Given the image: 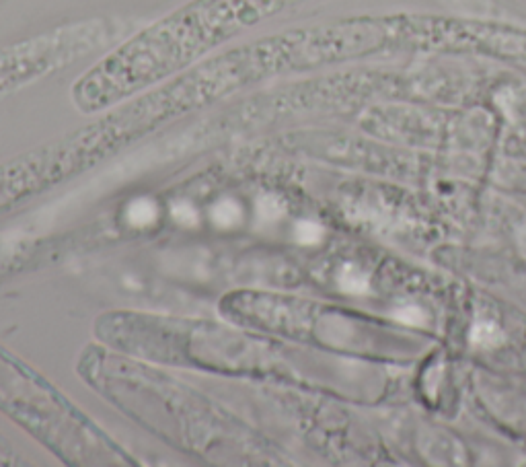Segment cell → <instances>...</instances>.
Segmentation results:
<instances>
[{
    "instance_id": "3",
    "label": "cell",
    "mask_w": 526,
    "mask_h": 467,
    "mask_svg": "<svg viewBox=\"0 0 526 467\" xmlns=\"http://www.w3.org/2000/svg\"><path fill=\"white\" fill-rule=\"evenodd\" d=\"M303 0H190L105 52L72 83L83 116L101 114L155 87Z\"/></svg>"
},
{
    "instance_id": "7",
    "label": "cell",
    "mask_w": 526,
    "mask_h": 467,
    "mask_svg": "<svg viewBox=\"0 0 526 467\" xmlns=\"http://www.w3.org/2000/svg\"><path fill=\"white\" fill-rule=\"evenodd\" d=\"M469 340L477 348H494V346L502 344L504 334L494 321H477L475 326L471 328Z\"/></svg>"
},
{
    "instance_id": "6",
    "label": "cell",
    "mask_w": 526,
    "mask_h": 467,
    "mask_svg": "<svg viewBox=\"0 0 526 467\" xmlns=\"http://www.w3.org/2000/svg\"><path fill=\"white\" fill-rule=\"evenodd\" d=\"M132 25L120 17H89L0 46V101L93 54L109 52L136 31Z\"/></svg>"
},
{
    "instance_id": "2",
    "label": "cell",
    "mask_w": 526,
    "mask_h": 467,
    "mask_svg": "<svg viewBox=\"0 0 526 467\" xmlns=\"http://www.w3.org/2000/svg\"><path fill=\"white\" fill-rule=\"evenodd\" d=\"M79 379L103 402L163 445L214 467L284 465L280 449L231 408L171 373L89 342L77 358Z\"/></svg>"
},
{
    "instance_id": "1",
    "label": "cell",
    "mask_w": 526,
    "mask_h": 467,
    "mask_svg": "<svg viewBox=\"0 0 526 467\" xmlns=\"http://www.w3.org/2000/svg\"><path fill=\"white\" fill-rule=\"evenodd\" d=\"M245 93V77L229 50L150 87L72 132L0 163V217L68 184L157 130Z\"/></svg>"
},
{
    "instance_id": "10",
    "label": "cell",
    "mask_w": 526,
    "mask_h": 467,
    "mask_svg": "<svg viewBox=\"0 0 526 467\" xmlns=\"http://www.w3.org/2000/svg\"><path fill=\"white\" fill-rule=\"evenodd\" d=\"M29 465V461L15 449V445L9 443V439L0 433V467H23Z\"/></svg>"
},
{
    "instance_id": "9",
    "label": "cell",
    "mask_w": 526,
    "mask_h": 467,
    "mask_svg": "<svg viewBox=\"0 0 526 467\" xmlns=\"http://www.w3.org/2000/svg\"><path fill=\"white\" fill-rule=\"evenodd\" d=\"M393 317L397 321H401L403 326H413V328H422L428 323V315L424 313V309L416 307V305H405V307H399Z\"/></svg>"
},
{
    "instance_id": "8",
    "label": "cell",
    "mask_w": 526,
    "mask_h": 467,
    "mask_svg": "<svg viewBox=\"0 0 526 467\" xmlns=\"http://www.w3.org/2000/svg\"><path fill=\"white\" fill-rule=\"evenodd\" d=\"M340 286L342 291H346L348 295H366L368 293V280L362 272H358L356 268L348 266L342 276H340Z\"/></svg>"
},
{
    "instance_id": "4",
    "label": "cell",
    "mask_w": 526,
    "mask_h": 467,
    "mask_svg": "<svg viewBox=\"0 0 526 467\" xmlns=\"http://www.w3.org/2000/svg\"><path fill=\"white\" fill-rule=\"evenodd\" d=\"M93 338L167 369L251 383H294L296 354L284 340L229 319L118 309L95 317Z\"/></svg>"
},
{
    "instance_id": "5",
    "label": "cell",
    "mask_w": 526,
    "mask_h": 467,
    "mask_svg": "<svg viewBox=\"0 0 526 467\" xmlns=\"http://www.w3.org/2000/svg\"><path fill=\"white\" fill-rule=\"evenodd\" d=\"M0 414L68 467H140L134 453L3 344Z\"/></svg>"
}]
</instances>
